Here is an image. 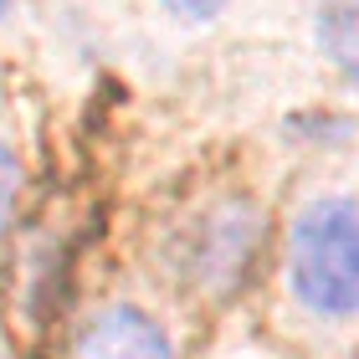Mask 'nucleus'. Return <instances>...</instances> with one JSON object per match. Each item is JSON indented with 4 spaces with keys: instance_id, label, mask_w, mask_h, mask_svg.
Here are the masks:
<instances>
[{
    "instance_id": "obj_3",
    "label": "nucleus",
    "mask_w": 359,
    "mask_h": 359,
    "mask_svg": "<svg viewBox=\"0 0 359 359\" xmlns=\"http://www.w3.org/2000/svg\"><path fill=\"white\" fill-rule=\"evenodd\" d=\"M72 359H175V344L144 308L113 303L83 323Z\"/></svg>"
},
{
    "instance_id": "obj_4",
    "label": "nucleus",
    "mask_w": 359,
    "mask_h": 359,
    "mask_svg": "<svg viewBox=\"0 0 359 359\" xmlns=\"http://www.w3.org/2000/svg\"><path fill=\"white\" fill-rule=\"evenodd\" d=\"M318 36L329 46V57L344 67V77L359 88V6H329L318 21Z\"/></svg>"
},
{
    "instance_id": "obj_2",
    "label": "nucleus",
    "mask_w": 359,
    "mask_h": 359,
    "mask_svg": "<svg viewBox=\"0 0 359 359\" xmlns=\"http://www.w3.org/2000/svg\"><path fill=\"white\" fill-rule=\"evenodd\" d=\"M252 252H257V216L247 205L226 201V205H210L185 231L180 272L201 292H226V287H236V277H247Z\"/></svg>"
},
{
    "instance_id": "obj_7",
    "label": "nucleus",
    "mask_w": 359,
    "mask_h": 359,
    "mask_svg": "<svg viewBox=\"0 0 359 359\" xmlns=\"http://www.w3.org/2000/svg\"><path fill=\"white\" fill-rule=\"evenodd\" d=\"M6 11H11V0H0V15H6Z\"/></svg>"
},
{
    "instance_id": "obj_1",
    "label": "nucleus",
    "mask_w": 359,
    "mask_h": 359,
    "mask_svg": "<svg viewBox=\"0 0 359 359\" xmlns=\"http://www.w3.org/2000/svg\"><path fill=\"white\" fill-rule=\"evenodd\" d=\"M292 292L323 318L359 313V201H313L292 226L287 247Z\"/></svg>"
},
{
    "instance_id": "obj_5",
    "label": "nucleus",
    "mask_w": 359,
    "mask_h": 359,
    "mask_svg": "<svg viewBox=\"0 0 359 359\" xmlns=\"http://www.w3.org/2000/svg\"><path fill=\"white\" fill-rule=\"evenodd\" d=\"M15 185H21V170H15V154L6 149V139H0V236H6L11 210H15Z\"/></svg>"
},
{
    "instance_id": "obj_6",
    "label": "nucleus",
    "mask_w": 359,
    "mask_h": 359,
    "mask_svg": "<svg viewBox=\"0 0 359 359\" xmlns=\"http://www.w3.org/2000/svg\"><path fill=\"white\" fill-rule=\"evenodd\" d=\"M180 21H210V15L226 11V0H165Z\"/></svg>"
}]
</instances>
